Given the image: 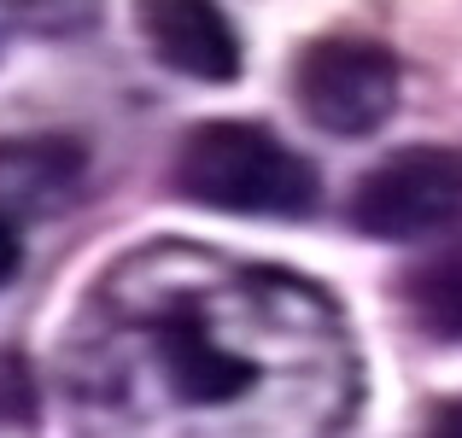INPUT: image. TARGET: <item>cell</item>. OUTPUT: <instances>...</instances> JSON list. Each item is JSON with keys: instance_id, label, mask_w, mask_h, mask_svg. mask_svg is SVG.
Wrapping results in <instances>:
<instances>
[{"instance_id": "cell-1", "label": "cell", "mask_w": 462, "mask_h": 438, "mask_svg": "<svg viewBox=\"0 0 462 438\" xmlns=\"http://www.w3.org/2000/svg\"><path fill=\"white\" fill-rule=\"evenodd\" d=\"M70 357L88 438H339L363 392L322 287L193 246L117 263Z\"/></svg>"}, {"instance_id": "cell-2", "label": "cell", "mask_w": 462, "mask_h": 438, "mask_svg": "<svg viewBox=\"0 0 462 438\" xmlns=\"http://www.w3.org/2000/svg\"><path fill=\"white\" fill-rule=\"evenodd\" d=\"M170 181L188 205L223 216H305L316 205V164L275 129L246 117H205L176 146Z\"/></svg>"}, {"instance_id": "cell-3", "label": "cell", "mask_w": 462, "mask_h": 438, "mask_svg": "<svg viewBox=\"0 0 462 438\" xmlns=\"http://www.w3.org/2000/svg\"><path fill=\"white\" fill-rule=\"evenodd\" d=\"M404 70L374 35H316L293 59V100L322 135L363 141L398 112Z\"/></svg>"}, {"instance_id": "cell-4", "label": "cell", "mask_w": 462, "mask_h": 438, "mask_svg": "<svg viewBox=\"0 0 462 438\" xmlns=\"http://www.w3.org/2000/svg\"><path fill=\"white\" fill-rule=\"evenodd\" d=\"M462 216V152L457 146H398L363 169L351 187V228L386 246H416Z\"/></svg>"}, {"instance_id": "cell-5", "label": "cell", "mask_w": 462, "mask_h": 438, "mask_svg": "<svg viewBox=\"0 0 462 438\" xmlns=\"http://www.w3.org/2000/svg\"><path fill=\"white\" fill-rule=\"evenodd\" d=\"M141 35L152 41L164 70H176L188 82H211V88H228L240 77V59H246L235 23L205 0H152V6H141Z\"/></svg>"}, {"instance_id": "cell-6", "label": "cell", "mask_w": 462, "mask_h": 438, "mask_svg": "<svg viewBox=\"0 0 462 438\" xmlns=\"http://www.w3.org/2000/svg\"><path fill=\"white\" fill-rule=\"evenodd\" d=\"M82 181V146L35 135V141H6L0 146V211L18 216H47L77 193Z\"/></svg>"}, {"instance_id": "cell-7", "label": "cell", "mask_w": 462, "mask_h": 438, "mask_svg": "<svg viewBox=\"0 0 462 438\" xmlns=\"http://www.w3.org/2000/svg\"><path fill=\"white\" fill-rule=\"evenodd\" d=\"M404 304L433 339H457L462 345V251L416 263L404 275Z\"/></svg>"}, {"instance_id": "cell-8", "label": "cell", "mask_w": 462, "mask_h": 438, "mask_svg": "<svg viewBox=\"0 0 462 438\" xmlns=\"http://www.w3.org/2000/svg\"><path fill=\"white\" fill-rule=\"evenodd\" d=\"M18 263H23V234H18V223L0 211V287L18 281Z\"/></svg>"}, {"instance_id": "cell-9", "label": "cell", "mask_w": 462, "mask_h": 438, "mask_svg": "<svg viewBox=\"0 0 462 438\" xmlns=\"http://www.w3.org/2000/svg\"><path fill=\"white\" fill-rule=\"evenodd\" d=\"M428 438H462V397H451V404H439V409H433Z\"/></svg>"}]
</instances>
